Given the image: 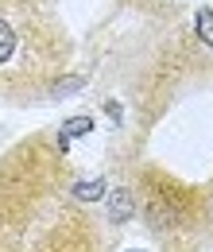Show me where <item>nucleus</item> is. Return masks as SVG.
<instances>
[{
	"mask_svg": "<svg viewBox=\"0 0 213 252\" xmlns=\"http://www.w3.org/2000/svg\"><path fill=\"white\" fill-rule=\"evenodd\" d=\"M12 47H16V32H12V24H8V20H0V63H8Z\"/></svg>",
	"mask_w": 213,
	"mask_h": 252,
	"instance_id": "nucleus-3",
	"label": "nucleus"
},
{
	"mask_svg": "<svg viewBox=\"0 0 213 252\" xmlns=\"http://www.w3.org/2000/svg\"><path fill=\"white\" fill-rule=\"evenodd\" d=\"M128 214H132V198H128L124 190H117V194H113V218H117V221H124Z\"/></svg>",
	"mask_w": 213,
	"mask_h": 252,
	"instance_id": "nucleus-5",
	"label": "nucleus"
},
{
	"mask_svg": "<svg viewBox=\"0 0 213 252\" xmlns=\"http://www.w3.org/2000/svg\"><path fill=\"white\" fill-rule=\"evenodd\" d=\"M90 117H74V121H66V128H62V136H59V148H70L74 144V136H86L90 132Z\"/></svg>",
	"mask_w": 213,
	"mask_h": 252,
	"instance_id": "nucleus-1",
	"label": "nucleus"
},
{
	"mask_svg": "<svg viewBox=\"0 0 213 252\" xmlns=\"http://www.w3.org/2000/svg\"><path fill=\"white\" fill-rule=\"evenodd\" d=\"M198 35H202V43L206 47H213V12L206 8V12H198Z\"/></svg>",
	"mask_w": 213,
	"mask_h": 252,
	"instance_id": "nucleus-4",
	"label": "nucleus"
},
{
	"mask_svg": "<svg viewBox=\"0 0 213 252\" xmlns=\"http://www.w3.org/2000/svg\"><path fill=\"white\" fill-rule=\"evenodd\" d=\"M74 194H78L82 202H93V198H101V194H105V183H101V179H86V183H78V187H74Z\"/></svg>",
	"mask_w": 213,
	"mask_h": 252,
	"instance_id": "nucleus-2",
	"label": "nucleus"
}]
</instances>
